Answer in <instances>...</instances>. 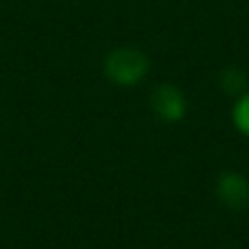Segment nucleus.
Instances as JSON below:
<instances>
[{
    "instance_id": "nucleus-1",
    "label": "nucleus",
    "mask_w": 249,
    "mask_h": 249,
    "mask_svg": "<svg viewBox=\"0 0 249 249\" xmlns=\"http://www.w3.org/2000/svg\"><path fill=\"white\" fill-rule=\"evenodd\" d=\"M103 70H105V77L112 83H116V86H123V88L136 86L149 72V57L140 48H133V46L114 48L105 57Z\"/></svg>"
},
{
    "instance_id": "nucleus-2",
    "label": "nucleus",
    "mask_w": 249,
    "mask_h": 249,
    "mask_svg": "<svg viewBox=\"0 0 249 249\" xmlns=\"http://www.w3.org/2000/svg\"><path fill=\"white\" fill-rule=\"evenodd\" d=\"M151 109L164 123H177L186 116V96L173 83H160L151 92Z\"/></svg>"
},
{
    "instance_id": "nucleus-3",
    "label": "nucleus",
    "mask_w": 249,
    "mask_h": 249,
    "mask_svg": "<svg viewBox=\"0 0 249 249\" xmlns=\"http://www.w3.org/2000/svg\"><path fill=\"white\" fill-rule=\"evenodd\" d=\"M216 197L230 210H243L249 206V179L236 171H228L216 179Z\"/></svg>"
},
{
    "instance_id": "nucleus-4",
    "label": "nucleus",
    "mask_w": 249,
    "mask_h": 249,
    "mask_svg": "<svg viewBox=\"0 0 249 249\" xmlns=\"http://www.w3.org/2000/svg\"><path fill=\"white\" fill-rule=\"evenodd\" d=\"M247 74L243 72L241 68H234V66H230V68H225L223 72L219 74V86L221 90L225 92V94L230 96H243L247 92Z\"/></svg>"
},
{
    "instance_id": "nucleus-5",
    "label": "nucleus",
    "mask_w": 249,
    "mask_h": 249,
    "mask_svg": "<svg viewBox=\"0 0 249 249\" xmlns=\"http://www.w3.org/2000/svg\"><path fill=\"white\" fill-rule=\"evenodd\" d=\"M232 121L241 133L249 136V90L243 96H238L232 109Z\"/></svg>"
}]
</instances>
